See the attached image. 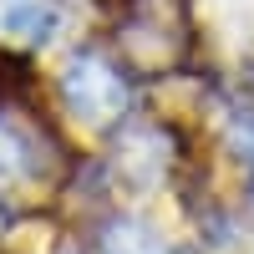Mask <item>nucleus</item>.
Wrapping results in <instances>:
<instances>
[{
  "label": "nucleus",
  "mask_w": 254,
  "mask_h": 254,
  "mask_svg": "<svg viewBox=\"0 0 254 254\" xmlns=\"http://www.w3.org/2000/svg\"><path fill=\"white\" fill-rule=\"evenodd\" d=\"M188 46V0H127L117 20V61L132 76H163Z\"/></svg>",
  "instance_id": "nucleus-1"
},
{
  "label": "nucleus",
  "mask_w": 254,
  "mask_h": 254,
  "mask_svg": "<svg viewBox=\"0 0 254 254\" xmlns=\"http://www.w3.org/2000/svg\"><path fill=\"white\" fill-rule=\"evenodd\" d=\"M97 254H168V244L142 219H107L97 234Z\"/></svg>",
  "instance_id": "nucleus-6"
},
{
  "label": "nucleus",
  "mask_w": 254,
  "mask_h": 254,
  "mask_svg": "<svg viewBox=\"0 0 254 254\" xmlns=\"http://www.w3.org/2000/svg\"><path fill=\"white\" fill-rule=\"evenodd\" d=\"M163 153H168V132L137 122V127H127V132L117 137V173L132 188H153L168 173V158Z\"/></svg>",
  "instance_id": "nucleus-4"
},
{
  "label": "nucleus",
  "mask_w": 254,
  "mask_h": 254,
  "mask_svg": "<svg viewBox=\"0 0 254 254\" xmlns=\"http://www.w3.org/2000/svg\"><path fill=\"white\" fill-rule=\"evenodd\" d=\"M61 26L56 0H0V36L20 46H46Z\"/></svg>",
  "instance_id": "nucleus-5"
},
{
  "label": "nucleus",
  "mask_w": 254,
  "mask_h": 254,
  "mask_svg": "<svg viewBox=\"0 0 254 254\" xmlns=\"http://www.w3.org/2000/svg\"><path fill=\"white\" fill-rule=\"evenodd\" d=\"M127 71L122 61L102 56V51H76L66 61V71H61V102H66V112L87 127H117L127 117Z\"/></svg>",
  "instance_id": "nucleus-2"
},
{
  "label": "nucleus",
  "mask_w": 254,
  "mask_h": 254,
  "mask_svg": "<svg viewBox=\"0 0 254 254\" xmlns=\"http://www.w3.org/2000/svg\"><path fill=\"white\" fill-rule=\"evenodd\" d=\"M51 142L15 107H0V193H31L51 178Z\"/></svg>",
  "instance_id": "nucleus-3"
},
{
  "label": "nucleus",
  "mask_w": 254,
  "mask_h": 254,
  "mask_svg": "<svg viewBox=\"0 0 254 254\" xmlns=\"http://www.w3.org/2000/svg\"><path fill=\"white\" fill-rule=\"evenodd\" d=\"M249 188H254V158H249Z\"/></svg>",
  "instance_id": "nucleus-7"
}]
</instances>
